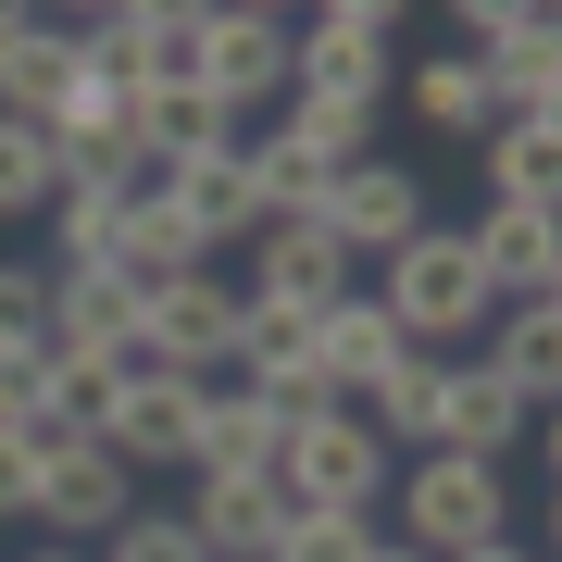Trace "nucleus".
Segmentation results:
<instances>
[{
	"mask_svg": "<svg viewBox=\"0 0 562 562\" xmlns=\"http://www.w3.org/2000/svg\"><path fill=\"white\" fill-rule=\"evenodd\" d=\"M387 538L425 550V562H462V550H487V538H513V475L501 462H462V450H413L401 475H387Z\"/></svg>",
	"mask_w": 562,
	"mask_h": 562,
	"instance_id": "nucleus-1",
	"label": "nucleus"
},
{
	"mask_svg": "<svg viewBox=\"0 0 562 562\" xmlns=\"http://www.w3.org/2000/svg\"><path fill=\"white\" fill-rule=\"evenodd\" d=\"M375 301H387V325H401L413 350H438V362H450V338L501 325V301H487V276H475V250H462V225L401 238V250L375 262Z\"/></svg>",
	"mask_w": 562,
	"mask_h": 562,
	"instance_id": "nucleus-2",
	"label": "nucleus"
},
{
	"mask_svg": "<svg viewBox=\"0 0 562 562\" xmlns=\"http://www.w3.org/2000/svg\"><path fill=\"white\" fill-rule=\"evenodd\" d=\"M387 25H401V0H325V13H301L288 25V101L375 113L387 101Z\"/></svg>",
	"mask_w": 562,
	"mask_h": 562,
	"instance_id": "nucleus-3",
	"label": "nucleus"
},
{
	"mask_svg": "<svg viewBox=\"0 0 562 562\" xmlns=\"http://www.w3.org/2000/svg\"><path fill=\"white\" fill-rule=\"evenodd\" d=\"M387 475H401V450H387L350 401L325 413V425H288V450H276L288 513H387Z\"/></svg>",
	"mask_w": 562,
	"mask_h": 562,
	"instance_id": "nucleus-4",
	"label": "nucleus"
},
{
	"mask_svg": "<svg viewBox=\"0 0 562 562\" xmlns=\"http://www.w3.org/2000/svg\"><path fill=\"white\" fill-rule=\"evenodd\" d=\"M201 88H213L238 125H276V113H288V13H262V0H213Z\"/></svg>",
	"mask_w": 562,
	"mask_h": 562,
	"instance_id": "nucleus-5",
	"label": "nucleus"
},
{
	"mask_svg": "<svg viewBox=\"0 0 562 562\" xmlns=\"http://www.w3.org/2000/svg\"><path fill=\"white\" fill-rule=\"evenodd\" d=\"M138 338H150L162 375L213 387L225 362H238V276H176V288H150V301H138Z\"/></svg>",
	"mask_w": 562,
	"mask_h": 562,
	"instance_id": "nucleus-6",
	"label": "nucleus"
},
{
	"mask_svg": "<svg viewBox=\"0 0 562 562\" xmlns=\"http://www.w3.org/2000/svg\"><path fill=\"white\" fill-rule=\"evenodd\" d=\"M313 225L338 238V262L362 276V262H387L401 238H425L438 213H425V176H413V162H350V176L325 188V213H313Z\"/></svg>",
	"mask_w": 562,
	"mask_h": 562,
	"instance_id": "nucleus-7",
	"label": "nucleus"
},
{
	"mask_svg": "<svg viewBox=\"0 0 562 562\" xmlns=\"http://www.w3.org/2000/svg\"><path fill=\"white\" fill-rule=\"evenodd\" d=\"M125 513H138V475H125L113 450H88V438L38 450V513H25V525H50L63 550H101Z\"/></svg>",
	"mask_w": 562,
	"mask_h": 562,
	"instance_id": "nucleus-8",
	"label": "nucleus"
},
{
	"mask_svg": "<svg viewBox=\"0 0 562 562\" xmlns=\"http://www.w3.org/2000/svg\"><path fill=\"white\" fill-rule=\"evenodd\" d=\"M250 276H238V301H276V313H325V301H350V262H338V238L325 225H250Z\"/></svg>",
	"mask_w": 562,
	"mask_h": 562,
	"instance_id": "nucleus-9",
	"label": "nucleus"
},
{
	"mask_svg": "<svg viewBox=\"0 0 562 562\" xmlns=\"http://www.w3.org/2000/svg\"><path fill=\"white\" fill-rule=\"evenodd\" d=\"M462 250H475V276H487V301H562V213H513V201H487L475 225H462Z\"/></svg>",
	"mask_w": 562,
	"mask_h": 562,
	"instance_id": "nucleus-10",
	"label": "nucleus"
},
{
	"mask_svg": "<svg viewBox=\"0 0 562 562\" xmlns=\"http://www.w3.org/2000/svg\"><path fill=\"white\" fill-rule=\"evenodd\" d=\"M188 538H201V562H262L288 538V487L276 475H188Z\"/></svg>",
	"mask_w": 562,
	"mask_h": 562,
	"instance_id": "nucleus-11",
	"label": "nucleus"
},
{
	"mask_svg": "<svg viewBox=\"0 0 562 562\" xmlns=\"http://www.w3.org/2000/svg\"><path fill=\"white\" fill-rule=\"evenodd\" d=\"M475 76H487V101H501V125H525V113H562V25L538 13V0H525L501 38L475 50Z\"/></svg>",
	"mask_w": 562,
	"mask_h": 562,
	"instance_id": "nucleus-12",
	"label": "nucleus"
},
{
	"mask_svg": "<svg viewBox=\"0 0 562 562\" xmlns=\"http://www.w3.org/2000/svg\"><path fill=\"white\" fill-rule=\"evenodd\" d=\"M188 425H201V387H188V375H138L88 450H113L125 475H150V462H188Z\"/></svg>",
	"mask_w": 562,
	"mask_h": 562,
	"instance_id": "nucleus-13",
	"label": "nucleus"
},
{
	"mask_svg": "<svg viewBox=\"0 0 562 562\" xmlns=\"http://www.w3.org/2000/svg\"><path fill=\"white\" fill-rule=\"evenodd\" d=\"M88 63H76V25H50V13H25L13 38H0V125H50L63 113V88H76Z\"/></svg>",
	"mask_w": 562,
	"mask_h": 562,
	"instance_id": "nucleus-14",
	"label": "nucleus"
},
{
	"mask_svg": "<svg viewBox=\"0 0 562 562\" xmlns=\"http://www.w3.org/2000/svg\"><path fill=\"white\" fill-rule=\"evenodd\" d=\"M101 276H125V288L150 301V288H176V276H213V250L176 225L162 188H125V225H113V262H101Z\"/></svg>",
	"mask_w": 562,
	"mask_h": 562,
	"instance_id": "nucleus-15",
	"label": "nucleus"
},
{
	"mask_svg": "<svg viewBox=\"0 0 562 562\" xmlns=\"http://www.w3.org/2000/svg\"><path fill=\"white\" fill-rule=\"evenodd\" d=\"M401 350H413V338L387 325L375 288H350V301H325V313H313V362H325V387H338V401H362V387H375Z\"/></svg>",
	"mask_w": 562,
	"mask_h": 562,
	"instance_id": "nucleus-16",
	"label": "nucleus"
},
{
	"mask_svg": "<svg viewBox=\"0 0 562 562\" xmlns=\"http://www.w3.org/2000/svg\"><path fill=\"white\" fill-rule=\"evenodd\" d=\"M288 425L250 401V387H201V425H188V475H276Z\"/></svg>",
	"mask_w": 562,
	"mask_h": 562,
	"instance_id": "nucleus-17",
	"label": "nucleus"
},
{
	"mask_svg": "<svg viewBox=\"0 0 562 562\" xmlns=\"http://www.w3.org/2000/svg\"><path fill=\"white\" fill-rule=\"evenodd\" d=\"M150 188L176 201V225H188L201 250H238L250 225H262V201H250V162H238V150H213V162H176V176H150Z\"/></svg>",
	"mask_w": 562,
	"mask_h": 562,
	"instance_id": "nucleus-18",
	"label": "nucleus"
},
{
	"mask_svg": "<svg viewBox=\"0 0 562 562\" xmlns=\"http://www.w3.org/2000/svg\"><path fill=\"white\" fill-rule=\"evenodd\" d=\"M350 413L375 425L387 450H438V413H450V362H438V350H401V362H387V375L362 387Z\"/></svg>",
	"mask_w": 562,
	"mask_h": 562,
	"instance_id": "nucleus-19",
	"label": "nucleus"
},
{
	"mask_svg": "<svg viewBox=\"0 0 562 562\" xmlns=\"http://www.w3.org/2000/svg\"><path fill=\"white\" fill-rule=\"evenodd\" d=\"M125 338H138V288H125V276H63L50 288V362H101V350H125Z\"/></svg>",
	"mask_w": 562,
	"mask_h": 562,
	"instance_id": "nucleus-20",
	"label": "nucleus"
},
{
	"mask_svg": "<svg viewBox=\"0 0 562 562\" xmlns=\"http://www.w3.org/2000/svg\"><path fill=\"white\" fill-rule=\"evenodd\" d=\"M487 375H501L525 413H550L562 401V301H513L487 325Z\"/></svg>",
	"mask_w": 562,
	"mask_h": 562,
	"instance_id": "nucleus-21",
	"label": "nucleus"
},
{
	"mask_svg": "<svg viewBox=\"0 0 562 562\" xmlns=\"http://www.w3.org/2000/svg\"><path fill=\"white\" fill-rule=\"evenodd\" d=\"M487 201H513V213H562V113L487 125Z\"/></svg>",
	"mask_w": 562,
	"mask_h": 562,
	"instance_id": "nucleus-22",
	"label": "nucleus"
},
{
	"mask_svg": "<svg viewBox=\"0 0 562 562\" xmlns=\"http://www.w3.org/2000/svg\"><path fill=\"white\" fill-rule=\"evenodd\" d=\"M525 438V401L501 375H487V362H450V413H438V450H462V462H501Z\"/></svg>",
	"mask_w": 562,
	"mask_h": 562,
	"instance_id": "nucleus-23",
	"label": "nucleus"
},
{
	"mask_svg": "<svg viewBox=\"0 0 562 562\" xmlns=\"http://www.w3.org/2000/svg\"><path fill=\"white\" fill-rule=\"evenodd\" d=\"M413 113L438 125V138H475V150H487V125H501V101H487V76H475V50L413 63Z\"/></svg>",
	"mask_w": 562,
	"mask_h": 562,
	"instance_id": "nucleus-24",
	"label": "nucleus"
},
{
	"mask_svg": "<svg viewBox=\"0 0 562 562\" xmlns=\"http://www.w3.org/2000/svg\"><path fill=\"white\" fill-rule=\"evenodd\" d=\"M50 213H63V238H50V262H38V276H50V288H63V276H101V262H113L125 201H113V188H50Z\"/></svg>",
	"mask_w": 562,
	"mask_h": 562,
	"instance_id": "nucleus-25",
	"label": "nucleus"
},
{
	"mask_svg": "<svg viewBox=\"0 0 562 562\" xmlns=\"http://www.w3.org/2000/svg\"><path fill=\"white\" fill-rule=\"evenodd\" d=\"M375 538H387L375 513H288V538L262 562H375Z\"/></svg>",
	"mask_w": 562,
	"mask_h": 562,
	"instance_id": "nucleus-26",
	"label": "nucleus"
},
{
	"mask_svg": "<svg viewBox=\"0 0 562 562\" xmlns=\"http://www.w3.org/2000/svg\"><path fill=\"white\" fill-rule=\"evenodd\" d=\"M201 38L213 0H150V88H201Z\"/></svg>",
	"mask_w": 562,
	"mask_h": 562,
	"instance_id": "nucleus-27",
	"label": "nucleus"
},
{
	"mask_svg": "<svg viewBox=\"0 0 562 562\" xmlns=\"http://www.w3.org/2000/svg\"><path fill=\"white\" fill-rule=\"evenodd\" d=\"M38 213H50V138L0 125V225H38Z\"/></svg>",
	"mask_w": 562,
	"mask_h": 562,
	"instance_id": "nucleus-28",
	"label": "nucleus"
},
{
	"mask_svg": "<svg viewBox=\"0 0 562 562\" xmlns=\"http://www.w3.org/2000/svg\"><path fill=\"white\" fill-rule=\"evenodd\" d=\"M0 438L50 450V350H0Z\"/></svg>",
	"mask_w": 562,
	"mask_h": 562,
	"instance_id": "nucleus-29",
	"label": "nucleus"
},
{
	"mask_svg": "<svg viewBox=\"0 0 562 562\" xmlns=\"http://www.w3.org/2000/svg\"><path fill=\"white\" fill-rule=\"evenodd\" d=\"M88 562H201V538H188L176 513H125V525H113V538L88 550Z\"/></svg>",
	"mask_w": 562,
	"mask_h": 562,
	"instance_id": "nucleus-30",
	"label": "nucleus"
},
{
	"mask_svg": "<svg viewBox=\"0 0 562 562\" xmlns=\"http://www.w3.org/2000/svg\"><path fill=\"white\" fill-rule=\"evenodd\" d=\"M50 338V276L38 262H0V350H38Z\"/></svg>",
	"mask_w": 562,
	"mask_h": 562,
	"instance_id": "nucleus-31",
	"label": "nucleus"
},
{
	"mask_svg": "<svg viewBox=\"0 0 562 562\" xmlns=\"http://www.w3.org/2000/svg\"><path fill=\"white\" fill-rule=\"evenodd\" d=\"M38 513V438H0V525Z\"/></svg>",
	"mask_w": 562,
	"mask_h": 562,
	"instance_id": "nucleus-32",
	"label": "nucleus"
},
{
	"mask_svg": "<svg viewBox=\"0 0 562 562\" xmlns=\"http://www.w3.org/2000/svg\"><path fill=\"white\" fill-rule=\"evenodd\" d=\"M513 13H525V0H462V13H450V25H462V50H487V38H501V25H513Z\"/></svg>",
	"mask_w": 562,
	"mask_h": 562,
	"instance_id": "nucleus-33",
	"label": "nucleus"
},
{
	"mask_svg": "<svg viewBox=\"0 0 562 562\" xmlns=\"http://www.w3.org/2000/svg\"><path fill=\"white\" fill-rule=\"evenodd\" d=\"M462 562H538V550H525V538H487V550H462Z\"/></svg>",
	"mask_w": 562,
	"mask_h": 562,
	"instance_id": "nucleus-34",
	"label": "nucleus"
},
{
	"mask_svg": "<svg viewBox=\"0 0 562 562\" xmlns=\"http://www.w3.org/2000/svg\"><path fill=\"white\" fill-rule=\"evenodd\" d=\"M25 562H88V550H63V538H38V550H25Z\"/></svg>",
	"mask_w": 562,
	"mask_h": 562,
	"instance_id": "nucleus-35",
	"label": "nucleus"
},
{
	"mask_svg": "<svg viewBox=\"0 0 562 562\" xmlns=\"http://www.w3.org/2000/svg\"><path fill=\"white\" fill-rule=\"evenodd\" d=\"M375 562H425V550H401V538H375Z\"/></svg>",
	"mask_w": 562,
	"mask_h": 562,
	"instance_id": "nucleus-36",
	"label": "nucleus"
},
{
	"mask_svg": "<svg viewBox=\"0 0 562 562\" xmlns=\"http://www.w3.org/2000/svg\"><path fill=\"white\" fill-rule=\"evenodd\" d=\"M13 25H25V0H0V38H13Z\"/></svg>",
	"mask_w": 562,
	"mask_h": 562,
	"instance_id": "nucleus-37",
	"label": "nucleus"
}]
</instances>
